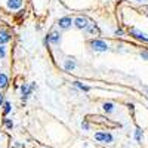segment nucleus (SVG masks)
Here are the masks:
<instances>
[{
	"label": "nucleus",
	"mask_w": 148,
	"mask_h": 148,
	"mask_svg": "<svg viewBox=\"0 0 148 148\" xmlns=\"http://www.w3.org/2000/svg\"><path fill=\"white\" fill-rule=\"evenodd\" d=\"M8 84H9V79L5 73H0V89H5L8 88Z\"/></svg>",
	"instance_id": "9b49d317"
},
{
	"label": "nucleus",
	"mask_w": 148,
	"mask_h": 148,
	"mask_svg": "<svg viewBox=\"0 0 148 148\" xmlns=\"http://www.w3.org/2000/svg\"><path fill=\"white\" fill-rule=\"evenodd\" d=\"M64 68L67 70V71H73L74 68H76V59H74L73 56L70 58H67L65 61H64Z\"/></svg>",
	"instance_id": "9d476101"
},
{
	"label": "nucleus",
	"mask_w": 148,
	"mask_h": 148,
	"mask_svg": "<svg viewBox=\"0 0 148 148\" xmlns=\"http://www.w3.org/2000/svg\"><path fill=\"white\" fill-rule=\"evenodd\" d=\"M3 104H5V95L3 92H0V107H3Z\"/></svg>",
	"instance_id": "6ab92c4d"
},
{
	"label": "nucleus",
	"mask_w": 148,
	"mask_h": 148,
	"mask_svg": "<svg viewBox=\"0 0 148 148\" xmlns=\"http://www.w3.org/2000/svg\"><path fill=\"white\" fill-rule=\"evenodd\" d=\"M5 126L8 129H12V127H14V121H12L10 119H5Z\"/></svg>",
	"instance_id": "dca6fc26"
},
{
	"label": "nucleus",
	"mask_w": 148,
	"mask_h": 148,
	"mask_svg": "<svg viewBox=\"0 0 148 148\" xmlns=\"http://www.w3.org/2000/svg\"><path fill=\"white\" fill-rule=\"evenodd\" d=\"M82 129L89 130V125H88V121H83V123H82Z\"/></svg>",
	"instance_id": "aec40b11"
},
{
	"label": "nucleus",
	"mask_w": 148,
	"mask_h": 148,
	"mask_svg": "<svg viewBox=\"0 0 148 148\" xmlns=\"http://www.w3.org/2000/svg\"><path fill=\"white\" fill-rule=\"evenodd\" d=\"M10 111H12V104H10L9 101H5V104H3V114L8 116Z\"/></svg>",
	"instance_id": "4468645a"
},
{
	"label": "nucleus",
	"mask_w": 148,
	"mask_h": 148,
	"mask_svg": "<svg viewBox=\"0 0 148 148\" xmlns=\"http://www.w3.org/2000/svg\"><path fill=\"white\" fill-rule=\"evenodd\" d=\"M58 27L61 28V30H68L71 25H73V24H74V21L70 18V16H62V18H59L58 19Z\"/></svg>",
	"instance_id": "20e7f679"
},
{
	"label": "nucleus",
	"mask_w": 148,
	"mask_h": 148,
	"mask_svg": "<svg viewBox=\"0 0 148 148\" xmlns=\"http://www.w3.org/2000/svg\"><path fill=\"white\" fill-rule=\"evenodd\" d=\"M102 108H104L105 113H113V111H114V104L113 102H104Z\"/></svg>",
	"instance_id": "f8f14e48"
},
{
	"label": "nucleus",
	"mask_w": 148,
	"mask_h": 148,
	"mask_svg": "<svg viewBox=\"0 0 148 148\" xmlns=\"http://www.w3.org/2000/svg\"><path fill=\"white\" fill-rule=\"evenodd\" d=\"M61 40H62V37H61V33L59 31H56V30H52L51 33H49L47 36H46V42H49V43H52V45H59L61 43Z\"/></svg>",
	"instance_id": "7ed1b4c3"
},
{
	"label": "nucleus",
	"mask_w": 148,
	"mask_h": 148,
	"mask_svg": "<svg viewBox=\"0 0 148 148\" xmlns=\"http://www.w3.org/2000/svg\"><path fill=\"white\" fill-rule=\"evenodd\" d=\"M130 36L133 39H136L139 42H145L147 40V34H144L142 31H139L138 28H130Z\"/></svg>",
	"instance_id": "0eeeda50"
},
{
	"label": "nucleus",
	"mask_w": 148,
	"mask_h": 148,
	"mask_svg": "<svg viewBox=\"0 0 148 148\" xmlns=\"http://www.w3.org/2000/svg\"><path fill=\"white\" fill-rule=\"evenodd\" d=\"M10 34L6 31V30H0V46H5L6 43L10 42Z\"/></svg>",
	"instance_id": "1a4fd4ad"
},
{
	"label": "nucleus",
	"mask_w": 148,
	"mask_h": 148,
	"mask_svg": "<svg viewBox=\"0 0 148 148\" xmlns=\"http://www.w3.org/2000/svg\"><path fill=\"white\" fill-rule=\"evenodd\" d=\"M95 139L99 141V142H104V144H111L114 141L113 135H111L110 132H98V133H95Z\"/></svg>",
	"instance_id": "f03ea898"
},
{
	"label": "nucleus",
	"mask_w": 148,
	"mask_h": 148,
	"mask_svg": "<svg viewBox=\"0 0 148 148\" xmlns=\"http://www.w3.org/2000/svg\"><path fill=\"white\" fill-rule=\"evenodd\" d=\"M114 34H116V36H123V34H125V33H123V30H120V28H117V30L114 31Z\"/></svg>",
	"instance_id": "412c9836"
},
{
	"label": "nucleus",
	"mask_w": 148,
	"mask_h": 148,
	"mask_svg": "<svg viewBox=\"0 0 148 148\" xmlns=\"http://www.w3.org/2000/svg\"><path fill=\"white\" fill-rule=\"evenodd\" d=\"M6 6H8L10 10L21 9V6H22V0H6Z\"/></svg>",
	"instance_id": "6e6552de"
},
{
	"label": "nucleus",
	"mask_w": 148,
	"mask_h": 148,
	"mask_svg": "<svg viewBox=\"0 0 148 148\" xmlns=\"http://www.w3.org/2000/svg\"><path fill=\"white\" fill-rule=\"evenodd\" d=\"M73 84L76 86V88H79L80 90H83V92H89V90H90L89 86H86V84H83V83H80V82H73Z\"/></svg>",
	"instance_id": "ddd939ff"
},
{
	"label": "nucleus",
	"mask_w": 148,
	"mask_h": 148,
	"mask_svg": "<svg viewBox=\"0 0 148 148\" xmlns=\"http://www.w3.org/2000/svg\"><path fill=\"white\" fill-rule=\"evenodd\" d=\"M135 139H136V142H141V139H142V129L141 127L135 129Z\"/></svg>",
	"instance_id": "2eb2a0df"
},
{
	"label": "nucleus",
	"mask_w": 148,
	"mask_h": 148,
	"mask_svg": "<svg viewBox=\"0 0 148 148\" xmlns=\"http://www.w3.org/2000/svg\"><path fill=\"white\" fill-rule=\"evenodd\" d=\"M145 92H147V95H148V88H145Z\"/></svg>",
	"instance_id": "4be33fe9"
},
{
	"label": "nucleus",
	"mask_w": 148,
	"mask_h": 148,
	"mask_svg": "<svg viewBox=\"0 0 148 148\" xmlns=\"http://www.w3.org/2000/svg\"><path fill=\"white\" fill-rule=\"evenodd\" d=\"M138 2H144V0H138Z\"/></svg>",
	"instance_id": "5701e85b"
},
{
	"label": "nucleus",
	"mask_w": 148,
	"mask_h": 148,
	"mask_svg": "<svg viewBox=\"0 0 148 148\" xmlns=\"http://www.w3.org/2000/svg\"><path fill=\"white\" fill-rule=\"evenodd\" d=\"M74 25H76L79 30H86V28L89 27V21H88V18L79 16V18L74 19Z\"/></svg>",
	"instance_id": "423d86ee"
},
{
	"label": "nucleus",
	"mask_w": 148,
	"mask_h": 148,
	"mask_svg": "<svg viewBox=\"0 0 148 148\" xmlns=\"http://www.w3.org/2000/svg\"><path fill=\"white\" fill-rule=\"evenodd\" d=\"M139 55H141V58H142V59H148V51H141V52H139Z\"/></svg>",
	"instance_id": "a211bd4d"
},
{
	"label": "nucleus",
	"mask_w": 148,
	"mask_h": 148,
	"mask_svg": "<svg viewBox=\"0 0 148 148\" xmlns=\"http://www.w3.org/2000/svg\"><path fill=\"white\" fill-rule=\"evenodd\" d=\"M34 88H36V83H31L30 86L24 83V84L21 86V93H22V99H24V101H25L27 98H28V95L34 90Z\"/></svg>",
	"instance_id": "39448f33"
},
{
	"label": "nucleus",
	"mask_w": 148,
	"mask_h": 148,
	"mask_svg": "<svg viewBox=\"0 0 148 148\" xmlns=\"http://www.w3.org/2000/svg\"><path fill=\"white\" fill-rule=\"evenodd\" d=\"M89 46H90L92 51H95V52H107L108 49H110L108 43L104 42V40H99V39H92V40H89Z\"/></svg>",
	"instance_id": "f257e3e1"
},
{
	"label": "nucleus",
	"mask_w": 148,
	"mask_h": 148,
	"mask_svg": "<svg viewBox=\"0 0 148 148\" xmlns=\"http://www.w3.org/2000/svg\"><path fill=\"white\" fill-rule=\"evenodd\" d=\"M6 58V47L5 46H0V59Z\"/></svg>",
	"instance_id": "f3484780"
}]
</instances>
